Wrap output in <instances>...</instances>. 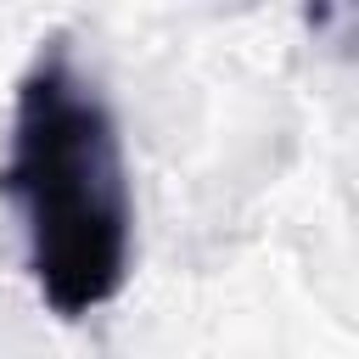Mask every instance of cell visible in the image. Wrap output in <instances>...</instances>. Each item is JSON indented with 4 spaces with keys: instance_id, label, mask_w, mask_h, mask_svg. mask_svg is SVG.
Returning <instances> with one entry per match:
<instances>
[{
    "instance_id": "6da1fadb",
    "label": "cell",
    "mask_w": 359,
    "mask_h": 359,
    "mask_svg": "<svg viewBox=\"0 0 359 359\" xmlns=\"http://www.w3.org/2000/svg\"><path fill=\"white\" fill-rule=\"evenodd\" d=\"M0 196L22 219L28 275L56 320H84L123 292L135 264L123 135L67 39H45L17 79Z\"/></svg>"
}]
</instances>
